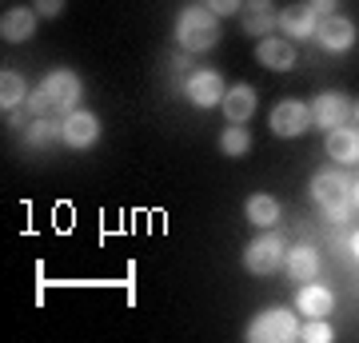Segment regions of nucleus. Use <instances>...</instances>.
Listing matches in <instances>:
<instances>
[{
  "label": "nucleus",
  "mask_w": 359,
  "mask_h": 343,
  "mask_svg": "<svg viewBox=\"0 0 359 343\" xmlns=\"http://www.w3.org/2000/svg\"><path fill=\"white\" fill-rule=\"evenodd\" d=\"M280 25V8L271 4V0H244V8H240V28H244L248 36L264 40L268 32H276Z\"/></svg>",
  "instance_id": "4468645a"
},
{
  "label": "nucleus",
  "mask_w": 359,
  "mask_h": 343,
  "mask_svg": "<svg viewBox=\"0 0 359 343\" xmlns=\"http://www.w3.org/2000/svg\"><path fill=\"white\" fill-rule=\"evenodd\" d=\"M316 25H320V16H316V8H311L308 0H295V4H287V8H280V32L287 40H311L316 36Z\"/></svg>",
  "instance_id": "f8f14e48"
},
{
  "label": "nucleus",
  "mask_w": 359,
  "mask_h": 343,
  "mask_svg": "<svg viewBox=\"0 0 359 343\" xmlns=\"http://www.w3.org/2000/svg\"><path fill=\"white\" fill-rule=\"evenodd\" d=\"M311 8H316V16H332L335 13V4H339V0H308Z\"/></svg>",
  "instance_id": "bb28decb"
},
{
  "label": "nucleus",
  "mask_w": 359,
  "mask_h": 343,
  "mask_svg": "<svg viewBox=\"0 0 359 343\" xmlns=\"http://www.w3.org/2000/svg\"><path fill=\"white\" fill-rule=\"evenodd\" d=\"M347 248H351V260H359V231H351V243Z\"/></svg>",
  "instance_id": "cd10ccee"
},
{
  "label": "nucleus",
  "mask_w": 359,
  "mask_h": 343,
  "mask_svg": "<svg viewBox=\"0 0 359 343\" xmlns=\"http://www.w3.org/2000/svg\"><path fill=\"white\" fill-rule=\"evenodd\" d=\"M40 88L48 92L52 112H72L80 104V96H84V84H80V76L72 68H52V72H44Z\"/></svg>",
  "instance_id": "0eeeda50"
},
{
  "label": "nucleus",
  "mask_w": 359,
  "mask_h": 343,
  "mask_svg": "<svg viewBox=\"0 0 359 343\" xmlns=\"http://www.w3.org/2000/svg\"><path fill=\"white\" fill-rule=\"evenodd\" d=\"M256 88L252 84H231L228 96H224V116H228V124H248L252 116H256Z\"/></svg>",
  "instance_id": "a211bd4d"
},
{
  "label": "nucleus",
  "mask_w": 359,
  "mask_h": 343,
  "mask_svg": "<svg viewBox=\"0 0 359 343\" xmlns=\"http://www.w3.org/2000/svg\"><path fill=\"white\" fill-rule=\"evenodd\" d=\"M48 140H60V124H52V120H44V116H36L32 124H28V132H25V144H48Z\"/></svg>",
  "instance_id": "5701e85b"
},
{
  "label": "nucleus",
  "mask_w": 359,
  "mask_h": 343,
  "mask_svg": "<svg viewBox=\"0 0 359 343\" xmlns=\"http://www.w3.org/2000/svg\"><path fill=\"white\" fill-rule=\"evenodd\" d=\"M347 120H351V100H347L344 92H320L311 100V124L316 128L332 132V128L347 124Z\"/></svg>",
  "instance_id": "9d476101"
},
{
  "label": "nucleus",
  "mask_w": 359,
  "mask_h": 343,
  "mask_svg": "<svg viewBox=\"0 0 359 343\" xmlns=\"http://www.w3.org/2000/svg\"><path fill=\"white\" fill-rule=\"evenodd\" d=\"M280 200H276V196H271V191H252V196H248L244 200V216H248V224H252V228H276V224H280Z\"/></svg>",
  "instance_id": "dca6fc26"
},
{
  "label": "nucleus",
  "mask_w": 359,
  "mask_h": 343,
  "mask_svg": "<svg viewBox=\"0 0 359 343\" xmlns=\"http://www.w3.org/2000/svg\"><path fill=\"white\" fill-rule=\"evenodd\" d=\"M32 8L40 13V20H56L65 13V0H32Z\"/></svg>",
  "instance_id": "a878e982"
},
{
  "label": "nucleus",
  "mask_w": 359,
  "mask_h": 343,
  "mask_svg": "<svg viewBox=\"0 0 359 343\" xmlns=\"http://www.w3.org/2000/svg\"><path fill=\"white\" fill-rule=\"evenodd\" d=\"M335 307V292L320 280H308L299 292H295V311L304 319H327Z\"/></svg>",
  "instance_id": "ddd939ff"
},
{
  "label": "nucleus",
  "mask_w": 359,
  "mask_h": 343,
  "mask_svg": "<svg viewBox=\"0 0 359 343\" xmlns=\"http://www.w3.org/2000/svg\"><path fill=\"white\" fill-rule=\"evenodd\" d=\"M256 60L271 72H292L295 64H299V52H295V40L287 36H264L256 40Z\"/></svg>",
  "instance_id": "9b49d317"
},
{
  "label": "nucleus",
  "mask_w": 359,
  "mask_h": 343,
  "mask_svg": "<svg viewBox=\"0 0 359 343\" xmlns=\"http://www.w3.org/2000/svg\"><path fill=\"white\" fill-rule=\"evenodd\" d=\"M327 156H332L335 164H359V128H347V124H339V128H332L327 132Z\"/></svg>",
  "instance_id": "6ab92c4d"
},
{
  "label": "nucleus",
  "mask_w": 359,
  "mask_h": 343,
  "mask_svg": "<svg viewBox=\"0 0 359 343\" xmlns=\"http://www.w3.org/2000/svg\"><path fill=\"white\" fill-rule=\"evenodd\" d=\"M335 339V328L327 319H304L299 323V343H332Z\"/></svg>",
  "instance_id": "4be33fe9"
},
{
  "label": "nucleus",
  "mask_w": 359,
  "mask_h": 343,
  "mask_svg": "<svg viewBox=\"0 0 359 343\" xmlns=\"http://www.w3.org/2000/svg\"><path fill=\"white\" fill-rule=\"evenodd\" d=\"M219 152L228 156V160H240V156L252 152V132L244 124H228L219 132Z\"/></svg>",
  "instance_id": "412c9836"
},
{
  "label": "nucleus",
  "mask_w": 359,
  "mask_h": 343,
  "mask_svg": "<svg viewBox=\"0 0 359 343\" xmlns=\"http://www.w3.org/2000/svg\"><path fill=\"white\" fill-rule=\"evenodd\" d=\"M287 260V243L276 228H264L256 240L244 248V271L248 276H276Z\"/></svg>",
  "instance_id": "7ed1b4c3"
},
{
  "label": "nucleus",
  "mask_w": 359,
  "mask_h": 343,
  "mask_svg": "<svg viewBox=\"0 0 359 343\" xmlns=\"http://www.w3.org/2000/svg\"><path fill=\"white\" fill-rule=\"evenodd\" d=\"M311 40H320L323 52H351L355 48V40H359L355 20H351V16H339V13L320 16V25H316V36Z\"/></svg>",
  "instance_id": "1a4fd4ad"
},
{
  "label": "nucleus",
  "mask_w": 359,
  "mask_h": 343,
  "mask_svg": "<svg viewBox=\"0 0 359 343\" xmlns=\"http://www.w3.org/2000/svg\"><path fill=\"white\" fill-rule=\"evenodd\" d=\"M268 128L280 136V140H295V136H304L311 124V104L304 100H280L276 108L268 112Z\"/></svg>",
  "instance_id": "423d86ee"
},
{
  "label": "nucleus",
  "mask_w": 359,
  "mask_h": 343,
  "mask_svg": "<svg viewBox=\"0 0 359 343\" xmlns=\"http://www.w3.org/2000/svg\"><path fill=\"white\" fill-rule=\"evenodd\" d=\"M184 96H188V104L192 108H219L224 104V96H228V84H224V76H219L216 68H200V72H188V80H184Z\"/></svg>",
  "instance_id": "39448f33"
},
{
  "label": "nucleus",
  "mask_w": 359,
  "mask_h": 343,
  "mask_svg": "<svg viewBox=\"0 0 359 343\" xmlns=\"http://www.w3.org/2000/svg\"><path fill=\"white\" fill-rule=\"evenodd\" d=\"M248 343H295L299 339V319L292 307H268L248 323Z\"/></svg>",
  "instance_id": "20e7f679"
},
{
  "label": "nucleus",
  "mask_w": 359,
  "mask_h": 343,
  "mask_svg": "<svg viewBox=\"0 0 359 343\" xmlns=\"http://www.w3.org/2000/svg\"><path fill=\"white\" fill-rule=\"evenodd\" d=\"M176 44L180 52H188V56H200V52H212L219 44V16L208 8L204 0L200 4H184L176 13Z\"/></svg>",
  "instance_id": "f257e3e1"
},
{
  "label": "nucleus",
  "mask_w": 359,
  "mask_h": 343,
  "mask_svg": "<svg viewBox=\"0 0 359 343\" xmlns=\"http://www.w3.org/2000/svg\"><path fill=\"white\" fill-rule=\"evenodd\" d=\"M28 112H32V116H44V112H52V100H48V92H44V88H32V92H28Z\"/></svg>",
  "instance_id": "b1692460"
},
{
  "label": "nucleus",
  "mask_w": 359,
  "mask_h": 343,
  "mask_svg": "<svg viewBox=\"0 0 359 343\" xmlns=\"http://www.w3.org/2000/svg\"><path fill=\"white\" fill-rule=\"evenodd\" d=\"M351 196H355V208H359V180H355V188H351Z\"/></svg>",
  "instance_id": "c756f323"
},
{
  "label": "nucleus",
  "mask_w": 359,
  "mask_h": 343,
  "mask_svg": "<svg viewBox=\"0 0 359 343\" xmlns=\"http://www.w3.org/2000/svg\"><path fill=\"white\" fill-rule=\"evenodd\" d=\"M208 8L224 20V16H240V8H244V0H204Z\"/></svg>",
  "instance_id": "393cba45"
},
{
  "label": "nucleus",
  "mask_w": 359,
  "mask_h": 343,
  "mask_svg": "<svg viewBox=\"0 0 359 343\" xmlns=\"http://www.w3.org/2000/svg\"><path fill=\"white\" fill-rule=\"evenodd\" d=\"M36 20H40L36 8H8V13L0 16V36H4V44H25L36 32Z\"/></svg>",
  "instance_id": "f3484780"
},
{
  "label": "nucleus",
  "mask_w": 359,
  "mask_h": 343,
  "mask_svg": "<svg viewBox=\"0 0 359 343\" xmlns=\"http://www.w3.org/2000/svg\"><path fill=\"white\" fill-rule=\"evenodd\" d=\"M320 267H323V255L311 248V243H295L287 248V260H283V271L292 276L295 283H308V280H320Z\"/></svg>",
  "instance_id": "2eb2a0df"
},
{
  "label": "nucleus",
  "mask_w": 359,
  "mask_h": 343,
  "mask_svg": "<svg viewBox=\"0 0 359 343\" xmlns=\"http://www.w3.org/2000/svg\"><path fill=\"white\" fill-rule=\"evenodd\" d=\"M60 140H65L68 148H76V152L92 148V144L100 140V116L88 112V108L65 112V120H60Z\"/></svg>",
  "instance_id": "6e6552de"
},
{
  "label": "nucleus",
  "mask_w": 359,
  "mask_h": 343,
  "mask_svg": "<svg viewBox=\"0 0 359 343\" xmlns=\"http://www.w3.org/2000/svg\"><path fill=\"white\" fill-rule=\"evenodd\" d=\"M351 120H355V128H359V100L351 104Z\"/></svg>",
  "instance_id": "c85d7f7f"
},
{
  "label": "nucleus",
  "mask_w": 359,
  "mask_h": 343,
  "mask_svg": "<svg viewBox=\"0 0 359 343\" xmlns=\"http://www.w3.org/2000/svg\"><path fill=\"white\" fill-rule=\"evenodd\" d=\"M28 100V84H25V76L20 72H0V108L4 112H13V108H20V104Z\"/></svg>",
  "instance_id": "aec40b11"
},
{
  "label": "nucleus",
  "mask_w": 359,
  "mask_h": 343,
  "mask_svg": "<svg viewBox=\"0 0 359 343\" xmlns=\"http://www.w3.org/2000/svg\"><path fill=\"white\" fill-rule=\"evenodd\" d=\"M351 188H355V184H351L344 172H327V168H323V172L311 176V200L320 203L332 220H339V224H347V220H351V208H355Z\"/></svg>",
  "instance_id": "f03ea898"
}]
</instances>
